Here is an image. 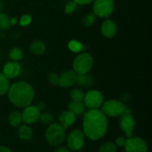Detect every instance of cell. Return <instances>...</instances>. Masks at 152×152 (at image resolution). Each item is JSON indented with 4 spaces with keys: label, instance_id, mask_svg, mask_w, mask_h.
<instances>
[{
    "label": "cell",
    "instance_id": "5bb4252c",
    "mask_svg": "<svg viewBox=\"0 0 152 152\" xmlns=\"http://www.w3.org/2000/svg\"><path fill=\"white\" fill-rule=\"evenodd\" d=\"M101 32L106 38H113L117 35V25L114 20L107 19L102 22L101 25Z\"/></svg>",
    "mask_w": 152,
    "mask_h": 152
},
{
    "label": "cell",
    "instance_id": "83f0119b",
    "mask_svg": "<svg viewBox=\"0 0 152 152\" xmlns=\"http://www.w3.org/2000/svg\"><path fill=\"white\" fill-rule=\"evenodd\" d=\"M68 48L70 50L75 53H78L83 50V45L78 41L76 40H71L68 42Z\"/></svg>",
    "mask_w": 152,
    "mask_h": 152
},
{
    "label": "cell",
    "instance_id": "2e32d148",
    "mask_svg": "<svg viewBox=\"0 0 152 152\" xmlns=\"http://www.w3.org/2000/svg\"><path fill=\"white\" fill-rule=\"evenodd\" d=\"M77 83L79 86H81L83 88H91L94 86L95 80L91 74H77Z\"/></svg>",
    "mask_w": 152,
    "mask_h": 152
},
{
    "label": "cell",
    "instance_id": "74e56055",
    "mask_svg": "<svg viewBox=\"0 0 152 152\" xmlns=\"http://www.w3.org/2000/svg\"><path fill=\"white\" fill-rule=\"evenodd\" d=\"M2 7H3L2 3H1V1H0V11H1V10H2Z\"/></svg>",
    "mask_w": 152,
    "mask_h": 152
},
{
    "label": "cell",
    "instance_id": "8d00e7d4",
    "mask_svg": "<svg viewBox=\"0 0 152 152\" xmlns=\"http://www.w3.org/2000/svg\"><path fill=\"white\" fill-rule=\"evenodd\" d=\"M17 20H16V18H10V24L11 25H16Z\"/></svg>",
    "mask_w": 152,
    "mask_h": 152
},
{
    "label": "cell",
    "instance_id": "9a60e30c",
    "mask_svg": "<svg viewBox=\"0 0 152 152\" xmlns=\"http://www.w3.org/2000/svg\"><path fill=\"white\" fill-rule=\"evenodd\" d=\"M76 120H77V115L70 110L63 111L61 113L59 117V123L65 129L74 125Z\"/></svg>",
    "mask_w": 152,
    "mask_h": 152
},
{
    "label": "cell",
    "instance_id": "e0dca14e",
    "mask_svg": "<svg viewBox=\"0 0 152 152\" xmlns=\"http://www.w3.org/2000/svg\"><path fill=\"white\" fill-rule=\"evenodd\" d=\"M68 110L72 111L76 115H83L86 111V106L83 102L71 101L68 105Z\"/></svg>",
    "mask_w": 152,
    "mask_h": 152
},
{
    "label": "cell",
    "instance_id": "f546056e",
    "mask_svg": "<svg viewBox=\"0 0 152 152\" xmlns=\"http://www.w3.org/2000/svg\"><path fill=\"white\" fill-rule=\"evenodd\" d=\"M48 81L52 86H58L59 83V75L54 72H49L48 74Z\"/></svg>",
    "mask_w": 152,
    "mask_h": 152
},
{
    "label": "cell",
    "instance_id": "3957f363",
    "mask_svg": "<svg viewBox=\"0 0 152 152\" xmlns=\"http://www.w3.org/2000/svg\"><path fill=\"white\" fill-rule=\"evenodd\" d=\"M45 140L49 145L57 147L62 145L66 138V132L59 123H52L48 125L45 133Z\"/></svg>",
    "mask_w": 152,
    "mask_h": 152
},
{
    "label": "cell",
    "instance_id": "52a82bcc",
    "mask_svg": "<svg viewBox=\"0 0 152 152\" xmlns=\"http://www.w3.org/2000/svg\"><path fill=\"white\" fill-rule=\"evenodd\" d=\"M114 10V0H94L93 13L100 18H108Z\"/></svg>",
    "mask_w": 152,
    "mask_h": 152
},
{
    "label": "cell",
    "instance_id": "d590c367",
    "mask_svg": "<svg viewBox=\"0 0 152 152\" xmlns=\"http://www.w3.org/2000/svg\"><path fill=\"white\" fill-rule=\"evenodd\" d=\"M37 107L39 108V109L40 110V111H43L45 110V104L43 103V102H39V103L37 104Z\"/></svg>",
    "mask_w": 152,
    "mask_h": 152
},
{
    "label": "cell",
    "instance_id": "5b68a950",
    "mask_svg": "<svg viewBox=\"0 0 152 152\" xmlns=\"http://www.w3.org/2000/svg\"><path fill=\"white\" fill-rule=\"evenodd\" d=\"M86 135L80 129H74L67 136V146L71 151H80L86 143Z\"/></svg>",
    "mask_w": 152,
    "mask_h": 152
},
{
    "label": "cell",
    "instance_id": "f1b7e54d",
    "mask_svg": "<svg viewBox=\"0 0 152 152\" xmlns=\"http://www.w3.org/2000/svg\"><path fill=\"white\" fill-rule=\"evenodd\" d=\"M77 7H78V4L76 2H74V1H70L65 4V13L67 14H71L74 12H75L77 10Z\"/></svg>",
    "mask_w": 152,
    "mask_h": 152
},
{
    "label": "cell",
    "instance_id": "ffe728a7",
    "mask_svg": "<svg viewBox=\"0 0 152 152\" xmlns=\"http://www.w3.org/2000/svg\"><path fill=\"white\" fill-rule=\"evenodd\" d=\"M8 123L12 127H19L23 123L22 117V113L19 111H13L8 116Z\"/></svg>",
    "mask_w": 152,
    "mask_h": 152
},
{
    "label": "cell",
    "instance_id": "277c9868",
    "mask_svg": "<svg viewBox=\"0 0 152 152\" xmlns=\"http://www.w3.org/2000/svg\"><path fill=\"white\" fill-rule=\"evenodd\" d=\"M94 65V59L88 53H81L75 57L73 62V70L77 74L89 73Z\"/></svg>",
    "mask_w": 152,
    "mask_h": 152
},
{
    "label": "cell",
    "instance_id": "4fadbf2b",
    "mask_svg": "<svg viewBox=\"0 0 152 152\" xmlns=\"http://www.w3.org/2000/svg\"><path fill=\"white\" fill-rule=\"evenodd\" d=\"M21 73L20 64L16 61H10L4 64L2 69V74L9 80L17 77Z\"/></svg>",
    "mask_w": 152,
    "mask_h": 152
},
{
    "label": "cell",
    "instance_id": "484cf974",
    "mask_svg": "<svg viewBox=\"0 0 152 152\" xmlns=\"http://www.w3.org/2000/svg\"><path fill=\"white\" fill-rule=\"evenodd\" d=\"M39 120H40V122H41L43 125L48 126L50 123H53V120H54V117H53V114H51L50 113L44 111V112L42 113L41 112Z\"/></svg>",
    "mask_w": 152,
    "mask_h": 152
},
{
    "label": "cell",
    "instance_id": "603a6c76",
    "mask_svg": "<svg viewBox=\"0 0 152 152\" xmlns=\"http://www.w3.org/2000/svg\"><path fill=\"white\" fill-rule=\"evenodd\" d=\"M24 56V52L22 49L19 48H12L9 51V57L10 58L12 61H18L21 60Z\"/></svg>",
    "mask_w": 152,
    "mask_h": 152
},
{
    "label": "cell",
    "instance_id": "6da1fadb",
    "mask_svg": "<svg viewBox=\"0 0 152 152\" xmlns=\"http://www.w3.org/2000/svg\"><path fill=\"white\" fill-rule=\"evenodd\" d=\"M108 126V118L102 110L89 109L84 114L83 132L88 139L93 141L102 139L107 133Z\"/></svg>",
    "mask_w": 152,
    "mask_h": 152
},
{
    "label": "cell",
    "instance_id": "ba28073f",
    "mask_svg": "<svg viewBox=\"0 0 152 152\" xmlns=\"http://www.w3.org/2000/svg\"><path fill=\"white\" fill-rule=\"evenodd\" d=\"M135 124L136 123L132 115V111L126 107L125 112L120 116L119 126L127 138L132 137V132L134 129Z\"/></svg>",
    "mask_w": 152,
    "mask_h": 152
},
{
    "label": "cell",
    "instance_id": "1f68e13d",
    "mask_svg": "<svg viewBox=\"0 0 152 152\" xmlns=\"http://www.w3.org/2000/svg\"><path fill=\"white\" fill-rule=\"evenodd\" d=\"M126 138L123 137H120L117 138L115 140L114 143L116 144V145L118 147H124L126 145Z\"/></svg>",
    "mask_w": 152,
    "mask_h": 152
},
{
    "label": "cell",
    "instance_id": "9c48e42d",
    "mask_svg": "<svg viewBox=\"0 0 152 152\" xmlns=\"http://www.w3.org/2000/svg\"><path fill=\"white\" fill-rule=\"evenodd\" d=\"M103 102V94L98 90H89L84 95L83 102L88 109H99Z\"/></svg>",
    "mask_w": 152,
    "mask_h": 152
},
{
    "label": "cell",
    "instance_id": "836d02e7",
    "mask_svg": "<svg viewBox=\"0 0 152 152\" xmlns=\"http://www.w3.org/2000/svg\"><path fill=\"white\" fill-rule=\"evenodd\" d=\"M74 2L77 3V4H80V5H86V4H89L94 1V0H73Z\"/></svg>",
    "mask_w": 152,
    "mask_h": 152
},
{
    "label": "cell",
    "instance_id": "ac0fdd59",
    "mask_svg": "<svg viewBox=\"0 0 152 152\" xmlns=\"http://www.w3.org/2000/svg\"><path fill=\"white\" fill-rule=\"evenodd\" d=\"M18 136L19 139L22 140H30L33 137L32 129L27 124L21 125L19 126V129H18Z\"/></svg>",
    "mask_w": 152,
    "mask_h": 152
},
{
    "label": "cell",
    "instance_id": "e575fe53",
    "mask_svg": "<svg viewBox=\"0 0 152 152\" xmlns=\"http://www.w3.org/2000/svg\"><path fill=\"white\" fill-rule=\"evenodd\" d=\"M0 152H12L11 149L4 145H0Z\"/></svg>",
    "mask_w": 152,
    "mask_h": 152
},
{
    "label": "cell",
    "instance_id": "4316f807",
    "mask_svg": "<svg viewBox=\"0 0 152 152\" xmlns=\"http://www.w3.org/2000/svg\"><path fill=\"white\" fill-rule=\"evenodd\" d=\"M96 16L94 13H89L88 14L85 15L83 17V25L86 27H91L96 22Z\"/></svg>",
    "mask_w": 152,
    "mask_h": 152
},
{
    "label": "cell",
    "instance_id": "f35d334b",
    "mask_svg": "<svg viewBox=\"0 0 152 152\" xmlns=\"http://www.w3.org/2000/svg\"><path fill=\"white\" fill-rule=\"evenodd\" d=\"M123 152H127V151H123Z\"/></svg>",
    "mask_w": 152,
    "mask_h": 152
},
{
    "label": "cell",
    "instance_id": "8fae6325",
    "mask_svg": "<svg viewBox=\"0 0 152 152\" xmlns=\"http://www.w3.org/2000/svg\"><path fill=\"white\" fill-rule=\"evenodd\" d=\"M41 111L37 105H28L24 108L22 112V121L27 125H32L37 123L39 119Z\"/></svg>",
    "mask_w": 152,
    "mask_h": 152
},
{
    "label": "cell",
    "instance_id": "d6a6232c",
    "mask_svg": "<svg viewBox=\"0 0 152 152\" xmlns=\"http://www.w3.org/2000/svg\"><path fill=\"white\" fill-rule=\"evenodd\" d=\"M54 152H71V151L68 148V146L60 145H59V146L56 147Z\"/></svg>",
    "mask_w": 152,
    "mask_h": 152
},
{
    "label": "cell",
    "instance_id": "d4e9b609",
    "mask_svg": "<svg viewBox=\"0 0 152 152\" xmlns=\"http://www.w3.org/2000/svg\"><path fill=\"white\" fill-rule=\"evenodd\" d=\"M117 146L114 142L108 141L100 145L98 149V152H117Z\"/></svg>",
    "mask_w": 152,
    "mask_h": 152
},
{
    "label": "cell",
    "instance_id": "4dcf8cb0",
    "mask_svg": "<svg viewBox=\"0 0 152 152\" xmlns=\"http://www.w3.org/2000/svg\"><path fill=\"white\" fill-rule=\"evenodd\" d=\"M32 22V17L29 14H24L22 16L20 20H19V25L21 26H28Z\"/></svg>",
    "mask_w": 152,
    "mask_h": 152
},
{
    "label": "cell",
    "instance_id": "7c38bea8",
    "mask_svg": "<svg viewBox=\"0 0 152 152\" xmlns=\"http://www.w3.org/2000/svg\"><path fill=\"white\" fill-rule=\"evenodd\" d=\"M77 74L74 70H66L59 76L58 86L62 88H71L77 83Z\"/></svg>",
    "mask_w": 152,
    "mask_h": 152
},
{
    "label": "cell",
    "instance_id": "7a4b0ae2",
    "mask_svg": "<svg viewBox=\"0 0 152 152\" xmlns=\"http://www.w3.org/2000/svg\"><path fill=\"white\" fill-rule=\"evenodd\" d=\"M8 99L13 105L19 108H25L31 105L35 96L34 88L25 81H19L10 86Z\"/></svg>",
    "mask_w": 152,
    "mask_h": 152
},
{
    "label": "cell",
    "instance_id": "d6986e66",
    "mask_svg": "<svg viewBox=\"0 0 152 152\" xmlns=\"http://www.w3.org/2000/svg\"><path fill=\"white\" fill-rule=\"evenodd\" d=\"M46 46L45 43L41 40H34L30 45V51L35 55H42L45 52Z\"/></svg>",
    "mask_w": 152,
    "mask_h": 152
},
{
    "label": "cell",
    "instance_id": "7402d4cb",
    "mask_svg": "<svg viewBox=\"0 0 152 152\" xmlns=\"http://www.w3.org/2000/svg\"><path fill=\"white\" fill-rule=\"evenodd\" d=\"M84 95V92L78 88H74L71 89L70 91V97H71V101H74V102H83Z\"/></svg>",
    "mask_w": 152,
    "mask_h": 152
},
{
    "label": "cell",
    "instance_id": "8992f818",
    "mask_svg": "<svg viewBox=\"0 0 152 152\" xmlns=\"http://www.w3.org/2000/svg\"><path fill=\"white\" fill-rule=\"evenodd\" d=\"M102 111L110 117H120L126 111V106L121 101L117 99H109L103 102L102 105Z\"/></svg>",
    "mask_w": 152,
    "mask_h": 152
},
{
    "label": "cell",
    "instance_id": "44dd1931",
    "mask_svg": "<svg viewBox=\"0 0 152 152\" xmlns=\"http://www.w3.org/2000/svg\"><path fill=\"white\" fill-rule=\"evenodd\" d=\"M10 80L2 73H0V96L6 94L10 88Z\"/></svg>",
    "mask_w": 152,
    "mask_h": 152
},
{
    "label": "cell",
    "instance_id": "cb8c5ba5",
    "mask_svg": "<svg viewBox=\"0 0 152 152\" xmlns=\"http://www.w3.org/2000/svg\"><path fill=\"white\" fill-rule=\"evenodd\" d=\"M10 25V16L4 13H0V31H7Z\"/></svg>",
    "mask_w": 152,
    "mask_h": 152
},
{
    "label": "cell",
    "instance_id": "30bf717a",
    "mask_svg": "<svg viewBox=\"0 0 152 152\" xmlns=\"http://www.w3.org/2000/svg\"><path fill=\"white\" fill-rule=\"evenodd\" d=\"M124 148L127 152H147L148 149L146 142L139 137L128 138Z\"/></svg>",
    "mask_w": 152,
    "mask_h": 152
}]
</instances>
